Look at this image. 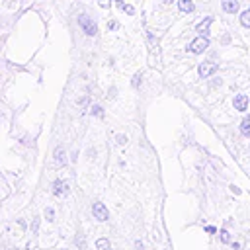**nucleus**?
<instances>
[{
    "label": "nucleus",
    "mask_w": 250,
    "mask_h": 250,
    "mask_svg": "<svg viewBox=\"0 0 250 250\" xmlns=\"http://www.w3.org/2000/svg\"><path fill=\"white\" fill-rule=\"evenodd\" d=\"M45 219H47V221H55V211H53L51 207L45 209Z\"/></svg>",
    "instance_id": "39448f33"
},
{
    "label": "nucleus",
    "mask_w": 250,
    "mask_h": 250,
    "mask_svg": "<svg viewBox=\"0 0 250 250\" xmlns=\"http://www.w3.org/2000/svg\"><path fill=\"white\" fill-rule=\"evenodd\" d=\"M96 250H111V244L107 238H98L96 242Z\"/></svg>",
    "instance_id": "7ed1b4c3"
},
{
    "label": "nucleus",
    "mask_w": 250,
    "mask_h": 250,
    "mask_svg": "<svg viewBox=\"0 0 250 250\" xmlns=\"http://www.w3.org/2000/svg\"><path fill=\"white\" fill-rule=\"evenodd\" d=\"M55 160H57L59 164H64V152H62L61 148H57V152H55Z\"/></svg>",
    "instance_id": "20e7f679"
},
{
    "label": "nucleus",
    "mask_w": 250,
    "mask_h": 250,
    "mask_svg": "<svg viewBox=\"0 0 250 250\" xmlns=\"http://www.w3.org/2000/svg\"><path fill=\"white\" fill-rule=\"evenodd\" d=\"M244 105H246V100H244V98H238V100H236V107H238V109H244Z\"/></svg>",
    "instance_id": "6e6552de"
},
{
    "label": "nucleus",
    "mask_w": 250,
    "mask_h": 250,
    "mask_svg": "<svg viewBox=\"0 0 250 250\" xmlns=\"http://www.w3.org/2000/svg\"><path fill=\"white\" fill-rule=\"evenodd\" d=\"M53 193H55V195H59V197H61V195H66V193H68L66 184H64V182H61V180H57V182L53 184Z\"/></svg>",
    "instance_id": "f03ea898"
},
{
    "label": "nucleus",
    "mask_w": 250,
    "mask_h": 250,
    "mask_svg": "<svg viewBox=\"0 0 250 250\" xmlns=\"http://www.w3.org/2000/svg\"><path fill=\"white\" fill-rule=\"evenodd\" d=\"M37 227H39V221L35 219V221H33V225H31V229H33V232H37Z\"/></svg>",
    "instance_id": "1a4fd4ad"
},
{
    "label": "nucleus",
    "mask_w": 250,
    "mask_h": 250,
    "mask_svg": "<svg viewBox=\"0 0 250 250\" xmlns=\"http://www.w3.org/2000/svg\"><path fill=\"white\" fill-rule=\"evenodd\" d=\"M242 133H244V135L250 133V119H244V123H242Z\"/></svg>",
    "instance_id": "0eeeda50"
},
{
    "label": "nucleus",
    "mask_w": 250,
    "mask_h": 250,
    "mask_svg": "<svg viewBox=\"0 0 250 250\" xmlns=\"http://www.w3.org/2000/svg\"><path fill=\"white\" fill-rule=\"evenodd\" d=\"M219 236H221V240H223V242H230V236H229V230H225V229H223V230L219 232Z\"/></svg>",
    "instance_id": "423d86ee"
},
{
    "label": "nucleus",
    "mask_w": 250,
    "mask_h": 250,
    "mask_svg": "<svg viewBox=\"0 0 250 250\" xmlns=\"http://www.w3.org/2000/svg\"><path fill=\"white\" fill-rule=\"evenodd\" d=\"M92 213H94V219H98V221H107V219H109V213H107L105 205L100 203V201H96V203L92 205Z\"/></svg>",
    "instance_id": "f257e3e1"
}]
</instances>
